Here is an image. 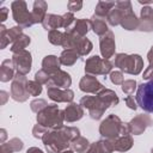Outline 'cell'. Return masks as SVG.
I'll use <instances>...</instances> for the list:
<instances>
[{
    "mask_svg": "<svg viewBox=\"0 0 153 153\" xmlns=\"http://www.w3.org/2000/svg\"><path fill=\"white\" fill-rule=\"evenodd\" d=\"M72 84L71 75L65 71H57L56 73L50 75V79L48 81V87H57V88H68Z\"/></svg>",
    "mask_w": 153,
    "mask_h": 153,
    "instance_id": "5bb4252c",
    "label": "cell"
},
{
    "mask_svg": "<svg viewBox=\"0 0 153 153\" xmlns=\"http://www.w3.org/2000/svg\"><path fill=\"white\" fill-rule=\"evenodd\" d=\"M133 146V139L130 135H122L120 137H117L116 140H114V148L115 151H120V152H126L128 149H130Z\"/></svg>",
    "mask_w": 153,
    "mask_h": 153,
    "instance_id": "d4e9b609",
    "label": "cell"
},
{
    "mask_svg": "<svg viewBox=\"0 0 153 153\" xmlns=\"http://www.w3.org/2000/svg\"><path fill=\"white\" fill-rule=\"evenodd\" d=\"M152 124V118L148 115H137L136 117H134L129 123H128V128H129V133L134 134V135H140L142 134L149 126Z\"/></svg>",
    "mask_w": 153,
    "mask_h": 153,
    "instance_id": "4fadbf2b",
    "label": "cell"
},
{
    "mask_svg": "<svg viewBox=\"0 0 153 153\" xmlns=\"http://www.w3.org/2000/svg\"><path fill=\"white\" fill-rule=\"evenodd\" d=\"M30 106H31V110H32L33 112L38 114V112H41L44 108H47L48 104H47V102H45L44 99H35V100L31 102Z\"/></svg>",
    "mask_w": 153,
    "mask_h": 153,
    "instance_id": "74e56055",
    "label": "cell"
},
{
    "mask_svg": "<svg viewBox=\"0 0 153 153\" xmlns=\"http://www.w3.org/2000/svg\"><path fill=\"white\" fill-rule=\"evenodd\" d=\"M136 88V81L133 79H128L124 80L122 84V91L124 93H127L128 96H131V93L134 92V90Z\"/></svg>",
    "mask_w": 153,
    "mask_h": 153,
    "instance_id": "8d00e7d4",
    "label": "cell"
},
{
    "mask_svg": "<svg viewBox=\"0 0 153 153\" xmlns=\"http://www.w3.org/2000/svg\"><path fill=\"white\" fill-rule=\"evenodd\" d=\"M26 153H43V151H41V149L37 148V147H31V148H29V149L26 151Z\"/></svg>",
    "mask_w": 153,
    "mask_h": 153,
    "instance_id": "7dc6e473",
    "label": "cell"
},
{
    "mask_svg": "<svg viewBox=\"0 0 153 153\" xmlns=\"http://www.w3.org/2000/svg\"><path fill=\"white\" fill-rule=\"evenodd\" d=\"M71 145H72L73 149H74L76 153H85V152L88 149V147H90L88 140L85 139V137H82V136H79V137H76L75 140H73Z\"/></svg>",
    "mask_w": 153,
    "mask_h": 153,
    "instance_id": "1f68e13d",
    "label": "cell"
},
{
    "mask_svg": "<svg viewBox=\"0 0 153 153\" xmlns=\"http://www.w3.org/2000/svg\"><path fill=\"white\" fill-rule=\"evenodd\" d=\"M74 50L78 53V55L79 56H85V55H87L91 50H92V43H91V41L90 39H87V38H80L79 41H78V43H76V45H75V48H74Z\"/></svg>",
    "mask_w": 153,
    "mask_h": 153,
    "instance_id": "f1b7e54d",
    "label": "cell"
},
{
    "mask_svg": "<svg viewBox=\"0 0 153 153\" xmlns=\"http://www.w3.org/2000/svg\"><path fill=\"white\" fill-rule=\"evenodd\" d=\"M22 35H23L22 26H13L10 30H7L6 26L2 24L0 26V49H5L10 43L13 44Z\"/></svg>",
    "mask_w": 153,
    "mask_h": 153,
    "instance_id": "8fae6325",
    "label": "cell"
},
{
    "mask_svg": "<svg viewBox=\"0 0 153 153\" xmlns=\"http://www.w3.org/2000/svg\"><path fill=\"white\" fill-rule=\"evenodd\" d=\"M63 121V111H61L56 104H49L41 112L37 114V123L45 128L57 129L62 127Z\"/></svg>",
    "mask_w": 153,
    "mask_h": 153,
    "instance_id": "3957f363",
    "label": "cell"
},
{
    "mask_svg": "<svg viewBox=\"0 0 153 153\" xmlns=\"http://www.w3.org/2000/svg\"><path fill=\"white\" fill-rule=\"evenodd\" d=\"M61 153H74L73 151H71V149H65V151H62Z\"/></svg>",
    "mask_w": 153,
    "mask_h": 153,
    "instance_id": "816d5d0a",
    "label": "cell"
},
{
    "mask_svg": "<svg viewBox=\"0 0 153 153\" xmlns=\"http://www.w3.org/2000/svg\"><path fill=\"white\" fill-rule=\"evenodd\" d=\"M147 57H148L149 65H153V47H152V48H151V50L148 51V55H147Z\"/></svg>",
    "mask_w": 153,
    "mask_h": 153,
    "instance_id": "c3c4849f",
    "label": "cell"
},
{
    "mask_svg": "<svg viewBox=\"0 0 153 153\" xmlns=\"http://www.w3.org/2000/svg\"><path fill=\"white\" fill-rule=\"evenodd\" d=\"M63 116H65V121H67V122L79 121L84 116L82 106L80 104H76V103H71L63 110Z\"/></svg>",
    "mask_w": 153,
    "mask_h": 153,
    "instance_id": "e0dca14e",
    "label": "cell"
},
{
    "mask_svg": "<svg viewBox=\"0 0 153 153\" xmlns=\"http://www.w3.org/2000/svg\"><path fill=\"white\" fill-rule=\"evenodd\" d=\"M42 140L48 153H61L62 151L67 149V147L72 143L63 130V126L57 129L48 130Z\"/></svg>",
    "mask_w": 153,
    "mask_h": 153,
    "instance_id": "7a4b0ae2",
    "label": "cell"
},
{
    "mask_svg": "<svg viewBox=\"0 0 153 153\" xmlns=\"http://www.w3.org/2000/svg\"><path fill=\"white\" fill-rule=\"evenodd\" d=\"M122 14H123L122 10L118 8V7H116V5H115V7H114V8L109 12V14L106 16V20H108V23H109L110 25H112V26L120 25V24H121V19H122Z\"/></svg>",
    "mask_w": 153,
    "mask_h": 153,
    "instance_id": "4dcf8cb0",
    "label": "cell"
},
{
    "mask_svg": "<svg viewBox=\"0 0 153 153\" xmlns=\"http://www.w3.org/2000/svg\"><path fill=\"white\" fill-rule=\"evenodd\" d=\"M43 27L47 31L57 30L59 27H62V16H56L53 13H47L44 20L42 22Z\"/></svg>",
    "mask_w": 153,
    "mask_h": 153,
    "instance_id": "7402d4cb",
    "label": "cell"
},
{
    "mask_svg": "<svg viewBox=\"0 0 153 153\" xmlns=\"http://www.w3.org/2000/svg\"><path fill=\"white\" fill-rule=\"evenodd\" d=\"M1 136H2V139H1V143H4V139L6 137V130H5V129H1Z\"/></svg>",
    "mask_w": 153,
    "mask_h": 153,
    "instance_id": "681fc988",
    "label": "cell"
},
{
    "mask_svg": "<svg viewBox=\"0 0 153 153\" xmlns=\"http://www.w3.org/2000/svg\"><path fill=\"white\" fill-rule=\"evenodd\" d=\"M115 66L118 67L121 71L128 74L136 75L141 72L143 67V62L140 55L137 54H117L115 57Z\"/></svg>",
    "mask_w": 153,
    "mask_h": 153,
    "instance_id": "277c9868",
    "label": "cell"
},
{
    "mask_svg": "<svg viewBox=\"0 0 153 153\" xmlns=\"http://www.w3.org/2000/svg\"><path fill=\"white\" fill-rule=\"evenodd\" d=\"M99 45H100V54L105 60H109L114 54H115V49H116V44H115V37L112 31H108L106 33H104L103 36H100L99 38Z\"/></svg>",
    "mask_w": 153,
    "mask_h": 153,
    "instance_id": "7c38bea8",
    "label": "cell"
},
{
    "mask_svg": "<svg viewBox=\"0 0 153 153\" xmlns=\"http://www.w3.org/2000/svg\"><path fill=\"white\" fill-rule=\"evenodd\" d=\"M75 20H76V19L74 18V14H73L72 12L65 13V14L62 16V27H65L66 31H67V30H71V29L73 27Z\"/></svg>",
    "mask_w": 153,
    "mask_h": 153,
    "instance_id": "d590c367",
    "label": "cell"
},
{
    "mask_svg": "<svg viewBox=\"0 0 153 153\" xmlns=\"http://www.w3.org/2000/svg\"><path fill=\"white\" fill-rule=\"evenodd\" d=\"M47 131H48V128H45V127H43V126H41L38 123L32 129V134H33V136L36 139H43V136H44V134Z\"/></svg>",
    "mask_w": 153,
    "mask_h": 153,
    "instance_id": "ab89813d",
    "label": "cell"
},
{
    "mask_svg": "<svg viewBox=\"0 0 153 153\" xmlns=\"http://www.w3.org/2000/svg\"><path fill=\"white\" fill-rule=\"evenodd\" d=\"M67 7H68V10L72 13L73 12H76V11H80L81 7H82V1H68Z\"/></svg>",
    "mask_w": 153,
    "mask_h": 153,
    "instance_id": "b9f144b4",
    "label": "cell"
},
{
    "mask_svg": "<svg viewBox=\"0 0 153 153\" xmlns=\"http://www.w3.org/2000/svg\"><path fill=\"white\" fill-rule=\"evenodd\" d=\"M86 153H99V149H98V146H97V142L90 145L88 149L86 151Z\"/></svg>",
    "mask_w": 153,
    "mask_h": 153,
    "instance_id": "bcb514c9",
    "label": "cell"
},
{
    "mask_svg": "<svg viewBox=\"0 0 153 153\" xmlns=\"http://www.w3.org/2000/svg\"><path fill=\"white\" fill-rule=\"evenodd\" d=\"M80 105L88 110V115L92 120H99L109 105L98 96H84L80 99Z\"/></svg>",
    "mask_w": 153,
    "mask_h": 153,
    "instance_id": "8992f818",
    "label": "cell"
},
{
    "mask_svg": "<svg viewBox=\"0 0 153 153\" xmlns=\"http://www.w3.org/2000/svg\"><path fill=\"white\" fill-rule=\"evenodd\" d=\"M48 97L57 103H62V102H72L74 98V92L69 88L62 90V88H57V87H48Z\"/></svg>",
    "mask_w": 153,
    "mask_h": 153,
    "instance_id": "2e32d148",
    "label": "cell"
},
{
    "mask_svg": "<svg viewBox=\"0 0 153 153\" xmlns=\"http://www.w3.org/2000/svg\"><path fill=\"white\" fill-rule=\"evenodd\" d=\"M23 146H24L23 141L20 139H18V137L11 139L7 143H1L2 148L7 149V151H11V152H18V151H20L23 148Z\"/></svg>",
    "mask_w": 153,
    "mask_h": 153,
    "instance_id": "d6a6232c",
    "label": "cell"
},
{
    "mask_svg": "<svg viewBox=\"0 0 153 153\" xmlns=\"http://www.w3.org/2000/svg\"><path fill=\"white\" fill-rule=\"evenodd\" d=\"M60 60L54 55H48L42 61V69H44L50 75L60 71Z\"/></svg>",
    "mask_w": 153,
    "mask_h": 153,
    "instance_id": "603a6c76",
    "label": "cell"
},
{
    "mask_svg": "<svg viewBox=\"0 0 153 153\" xmlns=\"http://www.w3.org/2000/svg\"><path fill=\"white\" fill-rule=\"evenodd\" d=\"M49 42L54 45H62L63 44V38H65V32H61L59 30H51L49 31Z\"/></svg>",
    "mask_w": 153,
    "mask_h": 153,
    "instance_id": "836d02e7",
    "label": "cell"
},
{
    "mask_svg": "<svg viewBox=\"0 0 153 153\" xmlns=\"http://www.w3.org/2000/svg\"><path fill=\"white\" fill-rule=\"evenodd\" d=\"M91 29V22L90 19H76L73 27L71 30H67L69 32H72L73 35L78 36V37H85V35L88 32V30Z\"/></svg>",
    "mask_w": 153,
    "mask_h": 153,
    "instance_id": "ffe728a7",
    "label": "cell"
},
{
    "mask_svg": "<svg viewBox=\"0 0 153 153\" xmlns=\"http://www.w3.org/2000/svg\"><path fill=\"white\" fill-rule=\"evenodd\" d=\"M99 133L108 140H116L122 135L129 134L128 123H123L116 115L108 116L99 126Z\"/></svg>",
    "mask_w": 153,
    "mask_h": 153,
    "instance_id": "6da1fadb",
    "label": "cell"
},
{
    "mask_svg": "<svg viewBox=\"0 0 153 153\" xmlns=\"http://www.w3.org/2000/svg\"><path fill=\"white\" fill-rule=\"evenodd\" d=\"M152 14H153V11H152Z\"/></svg>",
    "mask_w": 153,
    "mask_h": 153,
    "instance_id": "f5cc1de1",
    "label": "cell"
},
{
    "mask_svg": "<svg viewBox=\"0 0 153 153\" xmlns=\"http://www.w3.org/2000/svg\"><path fill=\"white\" fill-rule=\"evenodd\" d=\"M124 102H126V104L128 105V108L129 109H131V110H136V100L134 99V97L133 96H127L126 98H124Z\"/></svg>",
    "mask_w": 153,
    "mask_h": 153,
    "instance_id": "7bdbcfd3",
    "label": "cell"
},
{
    "mask_svg": "<svg viewBox=\"0 0 153 153\" xmlns=\"http://www.w3.org/2000/svg\"><path fill=\"white\" fill-rule=\"evenodd\" d=\"M78 57H79V55L74 49H65L61 53L59 60H60V63L63 66H72L75 63Z\"/></svg>",
    "mask_w": 153,
    "mask_h": 153,
    "instance_id": "484cf974",
    "label": "cell"
},
{
    "mask_svg": "<svg viewBox=\"0 0 153 153\" xmlns=\"http://www.w3.org/2000/svg\"><path fill=\"white\" fill-rule=\"evenodd\" d=\"M110 80H111V82L115 84V85H122L123 81H124L123 74H122L121 72H118V71L111 72V74H110Z\"/></svg>",
    "mask_w": 153,
    "mask_h": 153,
    "instance_id": "60d3db41",
    "label": "cell"
},
{
    "mask_svg": "<svg viewBox=\"0 0 153 153\" xmlns=\"http://www.w3.org/2000/svg\"><path fill=\"white\" fill-rule=\"evenodd\" d=\"M11 8H12L13 19L16 20V23L19 26H22V27H29V26L33 25L32 14H31V12H29L25 1H23V0L13 1L11 4Z\"/></svg>",
    "mask_w": 153,
    "mask_h": 153,
    "instance_id": "52a82bcc",
    "label": "cell"
},
{
    "mask_svg": "<svg viewBox=\"0 0 153 153\" xmlns=\"http://www.w3.org/2000/svg\"><path fill=\"white\" fill-rule=\"evenodd\" d=\"M79 88L82 92L86 93H98L100 92L104 87L103 85L97 80V78L94 75L91 74H86L85 76L81 78L80 82H79Z\"/></svg>",
    "mask_w": 153,
    "mask_h": 153,
    "instance_id": "9a60e30c",
    "label": "cell"
},
{
    "mask_svg": "<svg viewBox=\"0 0 153 153\" xmlns=\"http://www.w3.org/2000/svg\"><path fill=\"white\" fill-rule=\"evenodd\" d=\"M116 2H109V1H99L96 6L94 10V16L100 17V18H105L109 12L115 7Z\"/></svg>",
    "mask_w": 153,
    "mask_h": 153,
    "instance_id": "83f0119b",
    "label": "cell"
},
{
    "mask_svg": "<svg viewBox=\"0 0 153 153\" xmlns=\"http://www.w3.org/2000/svg\"><path fill=\"white\" fill-rule=\"evenodd\" d=\"M14 65L12 60H4L0 67V80L2 82L10 81L11 79H14Z\"/></svg>",
    "mask_w": 153,
    "mask_h": 153,
    "instance_id": "44dd1931",
    "label": "cell"
},
{
    "mask_svg": "<svg viewBox=\"0 0 153 153\" xmlns=\"http://www.w3.org/2000/svg\"><path fill=\"white\" fill-rule=\"evenodd\" d=\"M27 79L25 75H20V74H17L12 81V85H11V97L12 99H14L16 102H25L29 98V93H27V90H26V84H27Z\"/></svg>",
    "mask_w": 153,
    "mask_h": 153,
    "instance_id": "9c48e42d",
    "label": "cell"
},
{
    "mask_svg": "<svg viewBox=\"0 0 153 153\" xmlns=\"http://www.w3.org/2000/svg\"><path fill=\"white\" fill-rule=\"evenodd\" d=\"M7 14H8V8H7V7H2V8L0 10V19H1L2 23L7 19Z\"/></svg>",
    "mask_w": 153,
    "mask_h": 153,
    "instance_id": "f6af8a7d",
    "label": "cell"
},
{
    "mask_svg": "<svg viewBox=\"0 0 153 153\" xmlns=\"http://www.w3.org/2000/svg\"><path fill=\"white\" fill-rule=\"evenodd\" d=\"M26 90H27V93H29L30 96L37 97V96L41 94V92H42V85L38 84V82L35 81V80H29L27 84H26Z\"/></svg>",
    "mask_w": 153,
    "mask_h": 153,
    "instance_id": "e575fe53",
    "label": "cell"
},
{
    "mask_svg": "<svg viewBox=\"0 0 153 153\" xmlns=\"http://www.w3.org/2000/svg\"><path fill=\"white\" fill-rule=\"evenodd\" d=\"M47 10H48V5L45 1L42 0H37L33 2V8H32V22L33 24L37 23H42L47 16Z\"/></svg>",
    "mask_w": 153,
    "mask_h": 153,
    "instance_id": "d6986e66",
    "label": "cell"
},
{
    "mask_svg": "<svg viewBox=\"0 0 153 153\" xmlns=\"http://www.w3.org/2000/svg\"><path fill=\"white\" fill-rule=\"evenodd\" d=\"M153 8L149 6H146L141 8L140 13V19H139V27L140 30L143 31H151L153 30V14H152Z\"/></svg>",
    "mask_w": 153,
    "mask_h": 153,
    "instance_id": "ac0fdd59",
    "label": "cell"
},
{
    "mask_svg": "<svg viewBox=\"0 0 153 153\" xmlns=\"http://www.w3.org/2000/svg\"><path fill=\"white\" fill-rule=\"evenodd\" d=\"M145 80H153V65H149L146 71L143 72V76Z\"/></svg>",
    "mask_w": 153,
    "mask_h": 153,
    "instance_id": "ee69618b",
    "label": "cell"
},
{
    "mask_svg": "<svg viewBox=\"0 0 153 153\" xmlns=\"http://www.w3.org/2000/svg\"><path fill=\"white\" fill-rule=\"evenodd\" d=\"M112 68V63L109 60L100 59L99 56H92L88 57L85 62V72L91 75H98V74H108Z\"/></svg>",
    "mask_w": 153,
    "mask_h": 153,
    "instance_id": "ba28073f",
    "label": "cell"
},
{
    "mask_svg": "<svg viewBox=\"0 0 153 153\" xmlns=\"http://www.w3.org/2000/svg\"><path fill=\"white\" fill-rule=\"evenodd\" d=\"M135 100L142 110L153 114V80L139 85Z\"/></svg>",
    "mask_w": 153,
    "mask_h": 153,
    "instance_id": "5b68a950",
    "label": "cell"
},
{
    "mask_svg": "<svg viewBox=\"0 0 153 153\" xmlns=\"http://www.w3.org/2000/svg\"><path fill=\"white\" fill-rule=\"evenodd\" d=\"M49 79H50V74L47 73L44 69L38 71V72L36 73V75H35V81H37V82L41 84V85H42V84H48Z\"/></svg>",
    "mask_w": 153,
    "mask_h": 153,
    "instance_id": "f35d334b",
    "label": "cell"
},
{
    "mask_svg": "<svg viewBox=\"0 0 153 153\" xmlns=\"http://www.w3.org/2000/svg\"><path fill=\"white\" fill-rule=\"evenodd\" d=\"M0 149H1V153H12L11 151H7V149H5V148H2V147H0Z\"/></svg>",
    "mask_w": 153,
    "mask_h": 153,
    "instance_id": "f907efd6",
    "label": "cell"
},
{
    "mask_svg": "<svg viewBox=\"0 0 153 153\" xmlns=\"http://www.w3.org/2000/svg\"><path fill=\"white\" fill-rule=\"evenodd\" d=\"M91 29L93 30L94 33L99 35V36H103L104 33H106L109 31L108 29V24L105 22L104 18H100V17H97V16H93L91 19Z\"/></svg>",
    "mask_w": 153,
    "mask_h": 153,
    "instance_id": "cb8c5ba5",
    "label": "cell"
},
{
    "mask_svg": "<svg viewBox=\"0 0 153 153\" xmlns=\"http://www.w3.org/2000/svg\"><path fill=\"white\" fill-rule=\"evenodd\" d=\"M30 42H31V39H30V37L27 36V35H25V33H23L13 44H12V47H11V51L14 54V53H18V51H22V50H25V48L30 44Z\"/></svg>",
    "mask_w": 153,
    "mask_h": 153,
    "instance_id": "f546056e",
    "label": "cell"
},
{
    "mask_svg": "<svg viewBox=\"0 0 153 153\" xmlns=\"http://www.w3.org/2000/svg\"><path fill=\"white\" fill-rule=\"evenodd\" d=\"M98 97H100L109 106H112V105H117L120 99L117 97V94L112 91V90H109V88H103L100 92L97 93Z\"/></svg>",
    "mask_w": 153,
    "mask_h": 153,
    "instance_id": "4316f807",
    "label": "cell"
},
{
    "mask_svg": "<svg viewBox=\"0 0 153 153\" xmlns=\"http://www.w3.org/2000/svg\"><path fill=\"white\" fill-rule=\"evenodd\" d=\"M12 61H13V65H14V68H16L17 74L25 75V74H27L30 72V69H31V62H32L30 51L22 50V51L14 53L13 56H12Z\"/></svg>",
    "mask_w": 153,
    "mask_h": 153,
    "instance_id": "30bf717a",
    "label": "cell"
}]
</instances>
